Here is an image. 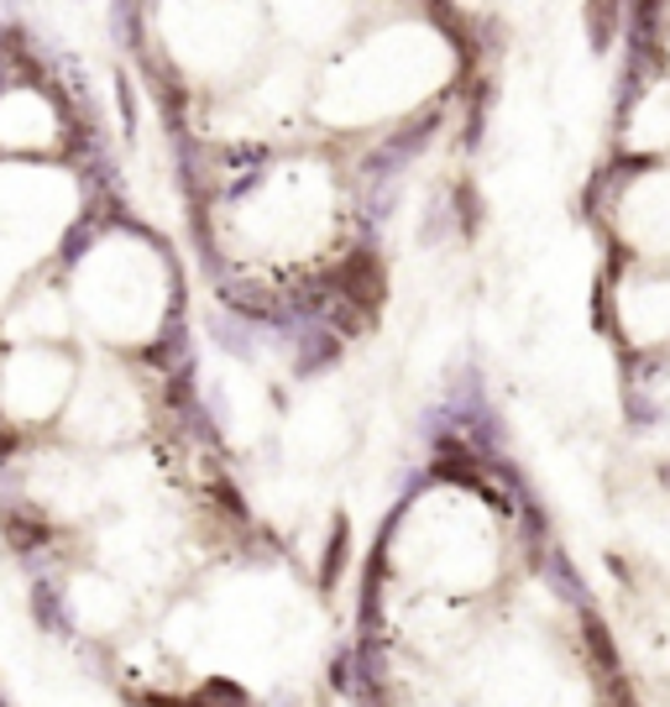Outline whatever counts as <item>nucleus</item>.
Here are the masks:
<instances>
[{"instance_id":"obj_4","label":"nucleus","mask_w":670,"mask_h":707,"mask_svg":"<svg viewBox=\"0 0 670 707\" xmlns=\"http://www.w3.org/2000/svg\"><path fill=\"white\" fill-rule=\"evenodd\" d=\"M660 48H666V69H670V6H666V21H660Z\"/></svg>"},{"instance_id":"obj_1","label":"nucleus","mask_w":670,"mask_h":707,"mask_svg":"<svg viewBox=\"0 0 670 707\" xmlns=\"http://www.w3.org/2000/svg\"><path fill=\"white\" fill-rule=\"evenodd\" d=\"M456 69V53L440 32L419 21H388L362 42H346L325 79L315 84V115L341 131L388 127L398 115L419 111Z\"/></svg>"},{"instance_id":"obj_2","label":"nucleus","mask_w":670,"mask_h":707,"mask_svg":"<svg viewBox=\"0 0 670 707\" xmlns=\"http://www.w3.org/2000/svg\"><path fill=\"white\" fill-rule=\"evenodd\" d=\"M618 215L623 231L639 236L644 257L670 262V163H633L618 184Z\"/></svg>"},{"instance_id":"obj_3","label":"nucleus","mask_w":670,"mask_h":707,"mask_svg":"<svg viewBox=\"0 0 670 707\" xmlns=\"http://www.w3.org/2000/svg\"><path fill=\"white\" fill-rule=\"evenodd\" d=\"M623 152L639 163H670V69L639 84L623 105Z\"/></svg>"}]
</instances>
